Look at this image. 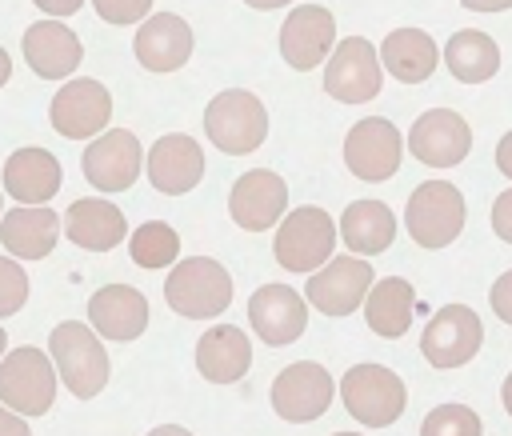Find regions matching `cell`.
<instances>
[{
	"mask_svg": "<svg viewBox=\"0 0 512 436\" xmlns=\"http://www.w3.org/2000/svg\"><path fill=\"white\" fill-rule=\"evenodd\" d=\"M48 356L56 364V376L64 380V388L80 400H92L96 392H104L108 384V356L104 344L92 328H84L80 320H60L48 336Z\"/></svg>",
	"mask_w": 512,
	"mask_h": 436,
	"instance_id": "cell-1",
	"label": "cell"
},
{
	"mask_svg": "<svg viewBox=\"0 0 512 436\" xmlns=\"http://www.w3.org/2000/svg\"><path fill=\"white\" fill-rule=\"evenodd\" d=\"M164 300L172 312L188 320H212L232 304V276L224 272L220 260L208 256L176 260L164 280Z\"/></svg>",
	"mask_w": 512,
	"mask_h": 436,
	"instance_id": "cell-2",
	"label": "cell"
},
{
	"mask_svg": "<svg viewBox=\"0 0 512 436\" xmlns=\"http://www.w3.org/2000/svg\"><path fill=\"white\" fill-rule=\"evenodd\" d=\"M204 132L220 152L248 156L268 136V112H264L260 96H252L244 88H224L204 108Z\"/></svg>",
	"mask_w": 512,
	"mask_h": 436,
	"instance_id": "cell-3",
	"label": "cell"
},
{
	"mask_svg": "<svg viewBox=\"0 0 512 436\" xmlns=\"http://www.w3.org/2000/svg\"><path fill=\"white\" fill-rule=\"evenodd\" d=\"M272 252L284 272H320L336 252V220L324 208H292L272 240Z\"/></svg>",
	"mask_w": 512,
	"mask_h": 436,
	"instance_id": "cell-4",
	"label": "cell"
},
{
	"mask_svg": "<svg viewBox=\"0 0 512 436\" xmlns=\"http://www.w3.org/2000/svg\"><path fill=\"white\" fill-rule=\"evenodd\" d=\"M340 400H344L352 420H360L368 428H388V424H396L404 416L408 388L384 364H356L340 380Z\"/></svg>",
	"mask_w": 512,
	"mask_h": 436,
	"instance_id": "cell-5",
	"label": "cell"
},
{
	"mask_svg": "<svg viewBox=\"0 0 512 436\" xmlns=\"http://www.w3.org/2000/svg\"><path fill=\"white\" fill-rule=\"evenodd\" d=\"M464 220V196L448 180H424L404 204V228L420 248H448L464 232Z\"/></svg>",
	"mask_w": 512,
	"mask_h": 436,
	"instance_id": "cell-6",
	"label": "cell"
},
{
	"mask_svg": "<svg viewBox=\"0 0 512 436\" xmlns=\"http://www.w3.org/2000/svg\"><path fill=\"white\" fill-rule=\"evenodd\" d=\"M0 400L16 416H44L56 400V364L44 348H16L0 360Z\"/></svg>",
	"mask_w": 512,
	"mask_h": 436,
	"instance_id": "cell-7",
	"label": "cell"
},
{
	"mask_svg": "<svg viewBox=\"0 0 512 436\" xmlns=\"http://www.w3.org/2000/svg\"><path fill=\"white\" fill-rule=\"evenodd\" d=\"M332 396H336V380L316 360H296V364L280 368L272 380V408L288 424H308V420L324 416Z\"/></svg>",
	"mask_w": 512,
	"mask_h": 436,
	"instance_id": "cell-8",
	"label": "cell"
},
{
	"mask_svg": "<svg viewBox=\"0 0 512 436\" xmlns=\"http://www.w3.org/2000/svg\"><path fill=\"white\" fill-rule=\"evenodd\" d=\"M404 144L400 140V128L384 116H368V120H356L344 136V164L356 180H388L396 176L400 168V156H404Z\"/></svg>",
	"mask_w": 512,
	"mask_h": 436,
	"instance_id": "cell-9",
	"label": "cell"
},
{
	"mask_svg": "<svg viewBox=\"0 0 512 436\" xmlns=\"http://www.w3.org/2000/svg\"><path fill=\"white\" fill-rule=\"evenodd\" d=\"M480 340H484L480 316L468 304H444L440 312H432L420 336V352L432 368H460L480 352Z\"/></svg>",
	"mask_w": 512,
	"mask_h": 436,
	"instance_id": "cell-10",
	"label": "cell"
},
{
	"mask_svg": "<svg viewBox=\"0 0 512 436\" xmlns=\"http://www.w3.org/2000/svg\"><path fill=\"white\" fill-rule=\"evenodd\" d=\"M380 56L364 36H348L332 48L324 68V92L340 104H364L380 92Z\"/></svg>",
	"mask_w": 512,
	"mask_h": 436,
	"instance_id": "cell-11",
	"label": "cell"
},
{
	"mask_svg": "<svg viewBox=\"0 0 512 436\" xmlns=\"http://www.w3.org/2000/svg\"><path fill=\"white\" fill-rule=\"evenodd\" d=\"M48 120L60 136L68 140H96L104 132V124L112 120V92L100 80H68L48 108Z\"/></svg>",
	"mask_w": 512,
	"mask_h": 436,
	"instance_id": "cell-12",
	"label": "cell"
},
{
	"mask_svg": "<svg viewBox=\"0 0 512 436\" xmlns=\"http://www.w3.org/2000/svg\"><path fill=\"white\" fill-rule=\"evenodd\" d=\"M304 292H308V304H316L324 316H348L372 292V264L360 256H336L308 276Z\"/></svg>",
	"mask_w": 512,
	"mask_h": 436,
	"instance_id": "cell-13",
	"label": "cell"
},
{
	"mask_svg": "<svg viewBox=\"0 0 512 436\" xmlns=\"http://www.w3.org/2000/svg\"><path fill=\"white\" fill-rule=\"evenodd\" d=\"M468 148H472V128L452 108H432V112L416 116V124L408 128V152L420 164L452 168L468 156Z\"/></svg>",
	"mask_w": 512,
	"mask_h": 436,
	"instance_id": "cell-14",
	"label": "cell"
},
{
	"mask_svg": "<svg viewBox=\"0 0 512 436\" xmlns=\"http://www.w3.org/2000/svg\"><path fill=\"white\" fill-rule=\"evenodd\" d=\"M144 164V148L128 128H112L100 132L88 148H84V176L88 184H96L100 192H124L136 184Z\"/></svg>",
	"mask_w": 512,
	"mask_h": 436,
	"instance_id": "cell-15",
	"label": "cell"
},
{
	"mask_svg": "<svg viewBox=\"0 0 512 436\" xmlns=\"http://www.w3.org/2000/svg\"><path fill=\"white\" fill-rule=\"evenodd\" d=\"M248 324H252V332L264 344L284 348L296 336H304V328H308V304L288 284H264L248 300Z\"/></svg>",
	"mask_w": 512,
	"mask_h": 436,
	"instance_id": "cell-16",
	"label": "cell"
},
{
	"mask_svg": "<svg viewBox=\"0 0 512 436\" xmlns=\"http://www.w3.org/2000/svg\"><path fill=\"white\" fill-rule=\"evenodd\" d=\"M288 208V184L284 176H276L272 168H252L244 172L232 192H228V216L244 228V232H264L272 228Z\"/></svg>",
	"mask_w": 512,
	"mask_h": 436,
	"instance_id": "cell-17",
	"label": "cell"
},
{
	"mask_svg": "<svg viewBox=\"0 0 512 436\" xmlns=\"http://www.w3.org/2000/svg\"><path fill=\"white\" fill-rule=\"evenodd\" d=\"M336 44V16L324 8V4H300L284 16V28H280V56L296 68V72H308L316 68Z\"/></svg>",
	"mask_w": 512,
	"mask_h": 436,
	"instance_id": "cell-18",
	"label": "cell"
},
{
	"mask_svg": "<svg viewBox=\"0 0 512 436\" xmlns=\"http://www.w3.org/2000/svg\"><path fill=\"white\" fill-rule=\"evenodd\" d=\"M20 48H24L28 68H32L36 76H44V80H64V76H72V72L80 68V56H84L80 36H76L64 20H36V24H28Z\"/></svg>",
	"mask_w": 512,
	"mask_h": 436,
	"instance_id": "cell-19",
	"label": "cell"
},
{
	"mask_svg": "<svg viewBox=\"0 0 512 436\" xmlns=\"http://www.w3.org/2000/svg\"><path fill=\"white\" fill-rule=\"evenodd\" d=\"M204 176V148L184 136V132H168L148 148V180L156 192L164 196H180L192 192Z\"/></svg>",
	"mask_w": 512,
	"mask_h": 436,
	"instance_id": "cell-20",
	"label": "cell"
},
{
	"mask_svg": "<svg viewBox=\"0 0 512 436\" xmlns=\"http://www.w3.org/2000/svg\"><path fill=\"white\" fill-rule=\"evenodd\" d=\"M132 48H136V60L148 72H176L192 56V28L176 12H156L140 24Z\"/></svg>",
	"mask_w": 512,
	"mask_h": 436,
	"instance_id": "cell-21",
	"label": "cell"
},
{
	"mask_svg": "<svg viewBox=\"0 0 512 436\" xmlns=\"http://www.w3.org/2000/svg\"><path fill=\"white\" fill-rule=\"evenodd\" d=\"M88 320L108 340H136L148 328V300L132 284H104L88 300Z\"/></svg>",
	"mask_w": 512,
	"mask_h": 436,
	"instance_id": "cell-22",
	"label": "cell"
},
{
	"mask_svg": "<svg viewBox=\"0 0 512 436\" xmlns=\"http://www.w3.org/2000/svg\"><path fill=\"white\" fill-rule=\"evenodd\" d=\"M4 192L24 208H40L60 192V160L48 148H16L4 160Z\"/></svg>",
	"mask_w": 512,
	"mask_h": 436,
	"instance_id": "cell-23",
	"label": "cell"
},
{
	"mask_svg": "<svg viewBox=\"0 0 512 436\" xmlns=\"http://www.w3.org/2000/svg\"><path fill=\"white\" fill-rule=\"evenodd\" d=\"M64 232L76 248H88V252H112L124 236H128V220L116 204L108 200H96V196H84V200H72L68 212H64Z\"/></svg>",
	"mask_w": 512,
	"mask_h": 436,
	"instance_id": "cell-24",
	"label": "cell"
},
{
	"mask_svg": "<svg viewBox=\"0 0 512 436\" xmlns=\"http://www.w3.org/2000/svg\"><path fill=\"white\" fill-rule=\"evenodd\" d=\"M196 368L212 384H232L252 368V344L236 324H216L196 340Z\"/></svg>",
	"mask_w": 512,
	"mask_h": 436,
	"instance_id": "cell-25",
	"label": "cell"
},
{
	"mask_svg": "<svg viewBox=\"0 0 512 436\" xmlns=\"http://www.w3.org/2000/svg\"><path fill=\"white\" fill-rule=\"evenodd\" d=\"M392 236H396V216H392V208L384 200H352L340 212V240L360 260L388 252Z\"/></svg>",
	"mask_w": 512,
	"mask_h": 436,
	"instance_id": "cell-26",
	"label": "cell"
},
{
	"mask_svg": "<svg viewBox=\"0 0 512 436\" xmlns=\"http://www.w3.org/2000/svg\"><path fill=\"white\" fill-rule=\"evenodd\" d=\"M60 216L52 208H12L0 220V244L16 260H44L56 248Z\"/></svg>",
	"mask_w": 512,
	"mask_h": 436,
	"instance_id": "cell-27",
	"label": "cell"
},
{
	"mask_svg": "<svg viewBox=\"0 0 512 436\" xmlns=\"http://www.w3.org/2000/svg\"><path fill=\"white\" fill-rule=\"evenodd\" d=\"M380 64H384L396 80L420 84V80H428V76L436 72L440 48H436V40H432L428 32H420V28H396V32H388V40L380 44Z\"/></svg>",
	"mask_w": 512,
	"mask_h": 436,
	"instance_id": "cell-28",
	"label": "cell"
},
{
	"mask_svg": "<svg viewBox=\"0 0 512 436\" xmlns=\"http://www.w3.org/2000/svg\"><path fill=\"white\" fill-rule=\"evenodd\" d=\"M412 316H416V292L404 276H384L372 284V292L364 300V320L376 336H384V340L404 336Z\"/></svg>",
	"mask_w": 512,
	"mask_h": 436,
	"instance_id": "cell-29",
	"label": "cell"
},
{
	"mask_svg": "<svg viewBox=\"0 0 512 436\" xmlns=\"http://www.w3.org/2000/svg\"><path fill=\"white\" fill-rule=\"evenodd\" d=\"M444 64L456 80L464 84H480V80H492L496 68H500V48L488 32L480 28H464V32H452V40L444 44Z\"/></svg>",
	"mask_w": 512,
	"mask_h": 436,
	"instance_id": "cell-30",
	"label": "cell"
},
{
	"mask_svg": "<svg viewBox=\"0 0 512 436\" xmlns=\"http://www.w3.org/2000/svg\"><path fill=\"white\" fill-rule=\"evenodd\" d=\"M128 252L140 268H172L176 264V252H180V236L172 224L164 220H144L132 240H128Z\"/></svg>",
	"mask_w": 512,
	"mask_h": 436,
	"instance_id": "cell-31",
	"label": "cell"
},
{
	"mask_svg": "<svg viewBox=\"0 0 512 436\" xmlns=\"http://www.w3.org/2000/svg\"><path fill=\"white\" fill-rule=\"evenodd\" d=\"M480 416L468 408V404H436L424 424H420V436H480Z\"/></svg>",
	"mask_w": 512,
	"mask_h": 436,
	"instance_id": "cell-32",
	"label": "cell"
},
{
	"mask_svg": "<svg viewBox=\"0 0 512 436\" xmlns=\"http://www.w3.org/2000/svg\"><path fill=\"white\" fill-rule=\"evenodd\" d=\"M24 300H28V272L16 260L0 256V316H16Z\"/></svg>",
	"mask_w": 512,
	"mask_h": 436,
	"instance_id": "cell-33",
	"label": "cell"
},
{
	"mask_svg": "<svg viewBox=\"0 0 512 436\" xmlns=\"http://www.w3.org/2000/svg\"><path fill=\"white\" fill-rule=\"evenodd\" d=\"M92 4H96V12H100L108 24H136V20H144L148 8H152V0H92Z\"/></svg>",
	"mask_w": 512,
	"mask_h": 436,
	"instance_id": "cell-34",
	"label": "cell"
},
{
	"mask_svg": "<svg viewBox=\"0 0 512 436\" xmlns=\"http://www.w3.org/2000/svg\"><path fill=\"white\" fill-rule=\"evenodd\" d=\"M488 304H492V312H496L504 324H512V272L496 276V284H492V292H488Z\"/></svg>",
	"mask_w": 512,
	"mask_h": 436,
	"instance_id": "cell-35",
	"label": "cell"
},
{
	"mask_svg": "<svg viewBox=\"0 0 512 436\" xmlns=\"http://www.w3.org/2000/svg\"><path fill=\"white\" fill-rule=\"evenodd\" d=\"M492 228H496L500 240L512 244V188L496 196V204H492Z\"/></svg>",
	"mask_w": 512,
	"mask_h": 436,
	"instance_id": "cell-36",
	"label": "cell"
},
{
	"mask_svg": "<svg viewBox=\"0 0 512 436\" xmlns=\"http://www.w3.org/2000/svg\"><path fill=\"white\" fill-rule=\"evenodd\" d=\"M0 436H32V428H28L12 408L0 404Z\"/></svg>",
	"mask_w": 512,
	"mask_h": 436,
	"instance_id": "cell-37",
	"label": "cell"
},
{
	"mask_svg": "<svg viewBox=\"0 0 512 436\" xmlns=\"http://www.w3.org/2000/svg\"><path fill=\"white\" fill-rule=\"evenodd\" d=\"M40 12H48V16H72V12H80V4L84 0H32Z\"/></svg>",
	"mask_w": 512,
	"mask_h": 436,
	"instance_id": "cell-38",
	"label": "cell"
},
{
	"mask_svg": "<svg viewBox=\"0 0 512 436\" xmlns=\"http://www.w3.org/2000/svg\"><path fill=\"white\" fill-rule=\"evenodd\" d=\"M496 168L512 180V132H504V136H500V144H496Z\"/></svg>",
	"mask_w": 512,
	"mask_h": 436,
	"instance_id": "cell-39",
	"label": "cell"
},
{
	"mask_svg": "<svg viewBox=\"0 0 512 436\" xmlns=\"http://www.w3.org/2000/svg\"><path fill=\"white\" fill-rule=\"evenodd\" d=\"M464 8L472 12H500V8H512V0H460Z\"/></svg>",
	"mask_w": 512,
	"mask_h": 436,
	"instance_id": "cell-40",
	"label": "cell"
},
{
	"mask_svg": "<svg viewBox=\"0 0 512 436\" xmlns=\"http://www.w3.org/2000/svg\"><path fill=\"white\" fill-rule=\"evenodd\" d=\"M148 436H192L188 428H180V424H160V428H152Z\"/></svg>",
	"mask_w": 512,
	"mask_h": 436,
	"instance_id": "cell-41",
	"label": "cell"
},
{
	"mask_svg": "<svg viewBox=\"0 0 512 436\" xmlns=\"http://www.w3.org/2000/svg\"><path fill=\"white\" fill-rule=\"evenodd\" d=\"M8 76H12V60H8V52L0 48V88L8 84Z\"/></svg>",
	"mask_w": 512,
	"mask_h": 436,
	"instance_id": "cell-42",
	"label": "cell"
},
{
	"mask_svg": "<svg viewBox=\"0 0 512 436\" xmlns=\"http://www.w3.org/2000/svg\"><path fill=\"white\" fill-rule=\"evenodd\" d=\"M500 400H504V412L512 416V372H508V380H504V388H500Z\"/></svg>",
	"mask_w": 512,
	"mask_h": 436,
	"instance_id": "cell-43",
	"label": "cell"
},
{
	"mask_svg": "<svg viewBox=\"0 0 512 436\" xmlns=\"http://www.w3.org/2000/svg\"><path fill=\"white\" fill-rule=\"evenodd\" d=\"M248 8H284V4H292V0H244Z\"/></svg>",
	"mask_w": 512,
	"mask_h": 436,
	"instance_id": "cell-44",
	"label": "cell"
},
{
	"mask_svg": "<svg viewBox=\"0 0 512 436\" xmlns=\"http://www.w3.org/2000/svg\"><path fill=\"white\" fill-rule=\"evenodd\" d=\"M4 344H8V336H4V328H0V356H4Z\"/></svg>",
	"mask_w": 512,
	"mask_h": 436,
	"instance_id": "cell-45",
	"label": "cell"
},
{
	"mask_svg": "<svg viewBox=\"0 0 512 436\" xmlns=\"http://www.w3.org/2000/svg\"><path fill=\"white\" fill-rule=\"evenodd\" d=\"M332 436H360V432H332Z\"/></svg>",
	"mask_w": 512,
	"mask_h": 436,
	"instance_id": "cell-46",
	"label": "cell"
}]
</instances>
